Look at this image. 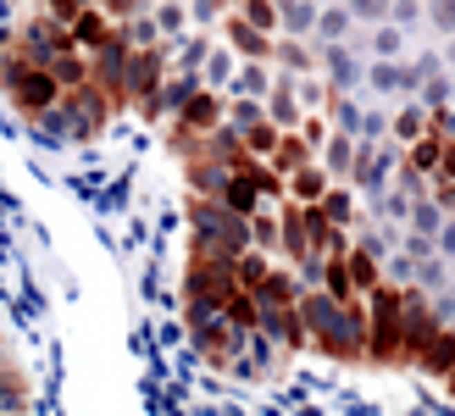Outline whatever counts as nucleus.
Returning a JSON list of instances; mask_svg holds the SVG:
<instances>
[{"mask_svg":"<svg viewBox=\"0 0 455 416\" xmlns=\"http://www.w3.org/2000/svg\"><path fill=\"white\" fill-rule=\"evenodd\" d=\"M438 17H449V23H455V0H438Z\"/></svg>","mask_w":455,"mask_h":416,"instance_id":"nucleus-2","label":"nucleus"},{"mask_svg":"<svg viewBox=\"0 0 455 416\" xmlns=\"http://www.w3.org/2000/svg\"><path fill=\"white\" fill-rule=\"evenodd\" d=\"M427 366H433V372L455 366V339H449V333H427Z\"/></svg>","mask_w":455,"mask_h":416,"instance_id":"nucleus-1","label":"nucleus"},{"mask_svg":"<svg viewBox=\"0 0 455 416\" xmlns=\"http://www.w3.org/2000/svg\"><path fill=\"white\" fill-rule=\"evenodd\" d=\"M449 133H455V117H449Z\"/></svg>","mask_w":455,"mask_h":416,"instance_id":"nucleus-3","label":"nucleus"}]
</instances>
